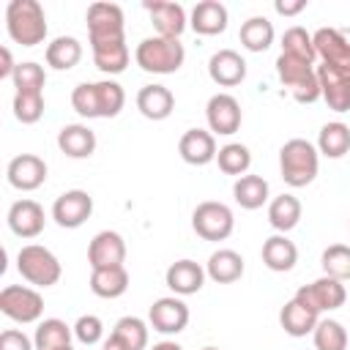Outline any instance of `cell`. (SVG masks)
Instances as JSON below:
<instances>
[{
  "mask_svg": "<svg viewBox=\"0 0 350 350\" xmlns=\"http://www.w3.org/2000/svg\"><path fill=\"white\" fill-rule=\"evenodd\" d=\"M126 104V93L115 79L79 82L71 90V107L82 118H115Z\"/></svg>",
  "mask_w": 350,
  "mask_h": 350,
  "instance_id": "1",
  "label": "cell"
},
{
  "mask_svg": "<svg viewBox=\"0 0 350 350\" xmlns=\"http://www.w3.org/2000/svg\"><path fill=\"white\" fill-rule=\"evenodd\" d=\"M5 30L19 46H38L46 38V14L38 0H11L5 5Z\"/></svg>",
  "mask_w": 350,
  "mask_h": 350,
  "instance_id": "2",
  "label": "cell"
},
{
  "mask_svg": "<svg viewBox=\"0 0 350 350\" xmlns=\"http://www.w3.org/2000/svg\"><path fill=\"white\" fill-rule=\"evenodd\" d=\"M317 170H320V153L317 148L309 142V139H287L279 150V172H282V180L293 189H301V186H309L314 178H317Z\"/></svg>",
  "mask_w": 350,
  "mask_h": 350,
  "instance_id": "3",
  "label": "cell"
},
{
  "mask_svg": "<svg viewBox=\"0 0 350 350\" xmlns=\"http://www.w3.org/2000/svg\"><path fill=\"white\" fill-rule=\"evenodd\" d=\"M134 60L148 74H175L186 60V49L178 38L150 36V38H142L137 44Z\"/></svg>",
  "mask_w": 350,
  "mask_h": 350,
  "instance_id": "4",
  "label": "cell"
},
{
  "mask_svg": "<svg viewBox=\"0 0 350 350\" xmlns=\"http://www.w3.org/2000/svg\"><path fill=\"white\" fill-rule=\"evenodd\" d=\"M276 74H279L282 85L287 88V93L298 104H314L320 98L317 68L312 63L298 60V57H290V55H279L276 57Z\"/></svg>",
  "mask_w": 350,
  "mask_h": 350,
  "instance_id": "5",
  "label": "cell"
},
{
  "mask_svg": "<svg viewBox=\"0 0 350 350\" xmlns=\"http://www.w3.org/2000/svg\"><path fill=\"white\" fill-rule=\"evenodd\" d=\"M16 271L33 287H52V284H57V279L63 273L60 260L41 243H27V246L19 249Z\"/></svg>",
  "mask_w": 350,
  "mask_h": 350,
  "instance_id": "6",
  "label": "cell"
},
{
  "mask_svg": "<svg viewBox=\"0 0 350 350\" xmlns=\"http://www.w3.org/2000/svg\"><path fill=\"white\" fill-rule=\"evenodd\" d=\"M0 312L14 323H38L44 314V298L36 287L27 284H8L0 290Z\"/></svg>",
  "mask_w": 350,
  "mask_h": 350,
  "instance_id": "7",
  "label": "cell"
},
{
  "mask_svg": "<svg viewBox=\"0 0 350 350\" xmlns=\"http://www.w3.org/2000/svg\"><path fill=\"white\" fill-rule=\"evenodd\" d=\"M191 227L202 241H227L235 230V216L224 202L205 200L194 208Z\"/></svg>",
  "mask_w": 350,
  "mask_h": 350,
  "instance_id": "8",
  "label": "cell"
},
{
  "mask_svg": "<svg viewBox=\"0 0 350 350\" xmlns=\"http://www.w3.org/2000/svg\"><path fill=\"white\" fill-rule=\"evenodd\" d=\"M293 298L301 301L306 309L323 314V312H334V309L345 306V301H347V290H345V282H339V279L323 273V276L314 279L312 284L298 287Z\"/></svg>",
  "mask_w": 350,
  "mask_h": 350,
  "instance_id": "9",
  "label": "cell"
},
{
  "mask_svg": "<svg viewBox=\"0 0 350 350\" xmlns=\"http://www.w3.org/2000/svg\"><path fill=\"white\" fill-rule=\"evenodd\" d=\"M85 19H88V41L90 44L126 38L123 8L118 3H90Z\"/></svg>",
  "mask_w": 350,
  "mask_h": 350,
  "instance_id": "10",
  "label": "cell"
},
{
  "mask_svg": "<svg viewBox=\"0 0 350 350\" xmlns=\"http://www.w3.org/2000/svg\"><path fill=\"white\" fill-rule=\"evenodd\" d=\"M93 213V197L82 189H68L52 202V219L63 230L82 227Z\"/></svg>",
  "mask_w": 350,
  "mask_h": 350,
  "instance_id": "11",
  "label": "cell"
},
{
  "mask_svg": "<svg viewBox=\"0 0 350 350\" xmlns=\"http://www.w3.org/2000/svg\"><path fill=\"white\" fill-rule=\"evenodd\" d=\"M205 118H208V129L211 134H221V137H230L241 129V120H243V112H241V104L235 96L230 93H213L205 104Z\"/></svg>",
  "mask_w": 350,
  "mask_h": 350,
  "instance_id": "12",
  "label": "cell"
},
{
  "mask_svg": "<svg viewBox=\"0 0 350 350\" xmlns=\"http://www.w3.org/2000/svg\"><path fill=\"white\" fill-rule=\"evenodd\" d=\"M148 323L159 334H180L189 325V306L180 301V295H164L150 304Z\"/></svg>",
  "mask_w": 350,
  "mask_h": 350,
  "instance_id": "13",
  "label": "cell"
},
{
  "mask_svg": "<svg viewBox=\"0 0 350 350\" xmlns=\"http://www.w3.org/2000/svg\"><path fill=\"white\" fill-rule=\"evenodd\" d=\"M8 183L19 191H36L46 180V161L36 153H19L5 167Z\"/></svg>",
  "mask_w": 350,
  "mask_h": 350,
  "instance_id": "14",
  "label": "cell"
},
{
  "mask_svg": "<svg viewBox=\"0 0 350 350\" xmlns=\"http://www.w3.org/2000/svg\"><path fill=\"white\" fill-rule=\"evenodd\" d=\"M317 82H320V98L334 112H350V74L331 68L325 63L317 66Z\"/></svg>",
  "mask_w": 350,
  "mask_h": 350,
  "instance_id": "15",
  "label": "cell"
},
{
  "mask_svg": "<svg viewBox=\"0 0 350 350\" xmlns=\"http://www.w3.org/2000/svg\"><path fill=\"white\" fill-rule=\"evenodd\" d=\"M312 41H314L317 57H320L325 66L350 74V41H347L339 30H334V27H320V30L312 33Z\"/></svg>",
  "mask_w": 350,
  "mask_h": 350,
  "instance_id": "16",
  "label": "cell"
},
{
  "mask_svg": "<svg viewBox=\"0 0 350 350\" xmlns=\"http://www.w3.org/2000/svg\"><path fill=\"white\" fill-rule=\"evenodd\" d=\"M126 260V241L120 232L115 230H101L93 235V241L88 243V262L90 271L93 268H112V265H123Z\"/></svg>",
  "mask_w": 350,
  "mask_h": 350,
  "instance_id": "17",
  "label": "cell"
},
{
  "mask_svg": "<svg viewBox=\"0 0 350 350\" xmlns=\"http://www.w3.org/2000/svg\"><path fill=\"white\" fill-rule=\"evenodd\" d=\"M46 213L36 200H16L8 208V227L16 238H36L44 232Z\"/></svg>",
  "mask_w": 350,
  "mask_h": 350,
  "instance_id": "18",
  "label": "cell"
},
{
  "mask_svg": "<svg viewBox=\"0 0 350 350\" xmlns=\"http://www.w3.org/2000/svg\"><path fill=\"white\" fill-rule=\"evenodd\" d=\"M178 153L186 164H194V167H205L211 161H216V137L205 129H189L183 131L180 142H178Z\"/></svg>",
  "mask_w": 350,
  "mask_h": 350,
  "instance_id": "19",
  "label": "cell"
},
{
  "mask_svg": "<svg viewBox=\"0 0 350 350\" xmlns=\"http://www.w3.org/2000/svg\"><path fill=\"white\" fill-rule=\"evenodd\" d=\"M145 11L150 14L156 33L164 38H180V33L189 27V19H186V11L180 3L156 0V3H145Z\"/></svg>",
  "mask_w": 350,
  "mask_h": 350,
  "instance_id": "20",
  "label": "cell"
},
{
  "mask_svg": "<svg viewBox=\"0 0 350 350\" xmlns=\"http://www.w3.org/2000/svg\"><path fill=\"white\" fill-rule=\"evenodd\" d=\"M208 74L221 88H235L246 79V60L235 49H219L208 60Z\"/></svg>",
  "mask_w": 350,
  "mask_h": 350,
  "instance_id": "21",
  "label": "cell"
},
{
  "mask_svg": "<svg viewBox=\"0 0 350 350\" xmlns=\"http://www.w3.org/2000/svg\"><path fill=\"white\" fill-rule=\"evenodd\" d=\"M205 276H208V273H205V268H202L200 262H194V260H175V262L167 268L164 282H167V287H170L175 295H194V293L202 290Z\"/></svg>",
  "mask_w": 350,
  "mask_h": 350,
  "instance_id": "22",
  "label": "cell"
},
{
  "mask_svg": "<svg viewBox=\"0 0 350 350\" xmlns=\"http://www.w3.org/2000/svg\"><path fill=\"white\" fill-rule=\"evenodd\" d=\"M227 22H230V14H227V5L219 3V0H202L191 8V16H189V25L194 33L200 36H219L227 30Z\"/></svg>",
  "mask_w": 350,
  "mask_h": 350,
  "instance_id": "23",
  "label": "cell"
},
{
  "mask_svg": "<svg viewBox=\"0 0 350 350\" xmlns=\"http://www.w3.org/2000/svg\"><path fill=\"white\" fill-rule=\"evenodd\" d=\"M137 109L148 120H164L175 109V96L167 85H145L137 93Z\"/></svg>",
  "mask_w": 350,
  "mask_h": 350,
  "instance_id": "24",
  "label": "cell"
},
{
  "mask_svg": "<svg viewBox=\"0 0 350 350\" xmlns=\"http://www.w3.org/2000/svg\"><path fill=\"white\" fill-rule=\"evenodd\" d=\"M57 148L68 159H88L96 153V134L82 123H68L57 131Z\"/></svg>",
  "mask_w": 350,
  "mask_h": 350,
  "instance_id": "25",
  "label": "cell"
},
{
  "mask_svg": "<svg viewBox=\"0 0 350 350\" xmlns=\"http://www.w3.org/2000/svg\"><path fill=\"white\" fill-rule=\"evenodd\" d=\"M260 254H262L265 268H271V271H276V273L293 271L295 262H298V246H295L284 232L271 235V238L262 243V252H260Z\"/></svg>",
  "mask_w": 350,
  "mask_h": 350,
  "instance_id": "26",
  "label": "cell"
},
{
  "mask_svg": "<svg viewBox=\"0 0 350 350\" xmlns=\"http://www.w3.org/2000/svg\"><path fill=\"white\" fill-rule=\"evenodd\" d=\"M205 273L216 284H232L243 276V257L235 249H216L205 262Z\"/></svg>",
  "mask_w": 350,
  "mask_h": 350,
  "instance_id": "27",
  "label": "cell"
},
{
  "mask_svg": "<svg viewBox=\"0 0 350 350\" xmlns=\"http://www.w3.org/2000/svg\"><path fill=\"white\" fill-rule=\"evenodd\" d=\"M90 52H93L96 68L104 71V74H120V71H126V66H129V46H126V38L90 44Z\"/></svg>",
  "mask_w": 350,
  "mask_h": 350,
  "instance_id": "28",
  "label": "cell"
},
{
  "mask_svg": "<svg viewBox=\"0 0 350 350\" xmlns=\"http://www.w3.org/2000/svg\"><path fill=\"white\" fill-rule=\"evenodd\" d=\"M90 290L98 298H120L129 290V271H126V265L93 268L90 271Z\"/></svg>",
  "mask_w": 350,
  "mask_h": 350,
  "instance_id": "29",
  "label": "cell"
},
{
  "mask_svg": "<svg viewBox=\"0 0 350 350\" xmlns=\"http://www.w3.org/2000/svg\"><path fill=\"white\" fill-rule=\"evenodd\" d=\"M268 191H271V189H268V180H265L262 175H252V172L235 178V183H232V197H235V202H238L241 208H246V211L262 208V205L268 202Z\"/></svg>",
  "mask_w": 350,
  "mask_h": 350,
  "instance_id": "30",
  "label": "cell"
},
{
  "mask_svg": "<svg viewBox=\"0 0 350 350\" xmlns=\"http://www.w3.org/2000/svg\"><path fill=\"white\" fill-rule=\"evenodd\" d=\"M279 323H282L284 334H290V336H306V334H312L314 325L320 323V314L312 312V309H306L301 301L290 298V301L282 306V312H279Z\"/></svg>",
  "mask_w": 350,
  "mask_h": 350,
  "instance_id": "31",
  "label": "cell"
},
{
  "mask_svg": "<svg viewBox=\"0 0 350 350\" xmlns=\"http://www.w3.org/2000/svg\"><path fill=\"white\" fill-rule=\"evenodd\" d=\"M46 66H52L55 71H68L82 60V44L74 36H57L46 44Z\"/></svg>",
  "mask_w": 350,
  "mask_h": 350,
  "instance_id": "32",
  "label": "cell"
},
{
  "mask_svg": "<svg viewBox=\"0 0 350 350\" xmlns=\"http://www.w3.org/2000/svg\"><path fill=\"white\" fill-rule=\"evenodd\" d=\"M350 150V126L342 120H331L317 134V153L325 159H342Z\"/></svg>",
  "mask_w": 350,
  "mask_h": 350,
  "instance_id": "33",
  "label": "cell"
},
{
  "mask_svg": "<svg viewBox=\"0 0 350 350\" xmlns=\"http://www.w3.org/2000/svg\"><path fill=\"white\" fill-rule=\"evenodd\" d=\"M268 221L279 232H290L301 221V202L295 194H279L268 202Z\"/></svg>",
  "mask_w": 350,
  "mask_h": 350,
  "instance_id": "34",
  "label": "cell"
},
{
  "mask_svg": "<svg viewBox=\"0 0 350 350\" xmlns=\"http://www.w3.org/2000/svg\"><path fill=\"white\" fill-rule=\"evenodd\" d=\"M71 336H74L71 325H66L57 317H46V320L38 323L33 345H36V350H63V347L71 345Z\"/></svg>",
  "mask_w": 350,
  "mask_h": 350,
  "instance_id": "35",
  "label": "cell"
},
{
  "mask_svg": "<svg viewBox=\"0 0 350 350\" xmlns=\"http://www.w3.org/2000/svg\"><path fill=\"white\" fill-rule=\"evenodd\" d=\"M273 36H276L273 25L265 16H249L241 25V33H238L243 49H249V52H265L273 44Z\"/></svg>",
  "mask_w": 350,
  "mask_h": 350,
  "instance_id": "36",
  "label": "cell"
},
{
  "mask_svg": "<svg viewBox=\"0 0 350 350\" xmlns=\"http://www.w3.org/2000/svg\"><path fill=\"white\" fill-rule=\"evenodd\" d=\"M216 164H219V170H221L224 175L241 178V175H246L249 167H252V153H249V148L241 145V142H227V145L219 148Z\"/></svg>",
  "mask_w": 350,
  "mask_h": 350,
  "instance_id": "37",
  "label": "cell"
},
{
  "mask_svg": "<svg viewBox=\"0 0 350 350\" xmlns=\"http://www.w3.org/2000/svg\"><path fill=\"white\" fill-rule=\"evenodd\" d=\"M282 55H290V57L306 60V63H312V66H314V60H317L314 41H312V36H309L301 25H295V27H287V30H284V36H282Z\"/></svg>",
  "mask_w": 350,
  "mask_h": 350,
  "instance_id": "38",
  "label": "cell"
},
{
  "mask_svg": "<svg viewBox=\"0 0 350 350\" xmlns=\"http://www.w3.org/2000/svg\"><path fill=\"white\" fill-rule=\"evenodd\" d=\"M112 336L118 342H123L129 350H145L148 347V325H145V320H139L134 314L120 317L112 328Z\"/></svg>",
  "mask_w": 350,
  "mask_h": 350,
  "instance_id": "39",
  "label": "cell"
},
{
  "mask_svg": "<svg viewBox=\"0 0 350 350\" xmlns=\"http://www.w3.org/2000/svg\"><path fill=\"white\" fill-rule=\"evenodd\" d=\"M314 339V350H347V331L339 320H320L312 331Z\"/></svg>",
  "mask_w": 350,
  "mask_h": 350,
  "instance_id": "40",
  "label": "cell"
},
{
  "mask_svg": "<svg viewBox=\"0 0 350 350\" xmlns=\"http://www.w3.org/2000/svg\"><path fill=\"white\" fill-rule=\"evenodd\" d=\"M320 265H323V273L325 276H334L339 282H347L350 279V246L347 243H331L323 252Z\"/></svg>",
  "mask_w": 350,
  "mask_h": 350,
  "instance_id": "41",
  "label": "cell"
},
{
  "mask_svg": "<svg viewBox=\"0 0 350 350\" xmlns=\"http://www.w3.org/2000/svg\"><path fill=\"white\" fill-rule=\"evenodd\" d=\"M11 82H14L16 93H41V90H44V85H46V71H44L38 63L25 60V63H19V66H16V71H14Z\"/></svg>",
  "mask_w": 350,
  "mask_h": 350,
  "instance_id": "42",
  "label": "cell"
},
{
  "mask_svg": "<svg viewBox=\"0 0 350 350\" xmlns=\"http://www.w3.org/2000/svg\"><path fill=\"white\" fill-rule=\"evenodd\" d=\"M44 115V93H14V118L19 123H38Z\"/></svg>",
  "mask_w": 350,
  "mask_h": 350,
  "instance_id": "43",
  "label": "cell"
},
{
  "mask_svg": "<svg viewBox=\"0 0 350 350\" xmlns=\"http://www.w3.org/2000/svg\"><path fill=\"white\" fill-rule=\"evenodd\" d=\"M71 328H74V336H77L82 345H98L101 336H104V323H101V317H96V314H82Z\"/></svg>",
  "mask_w": 350,
  "mask_h": 350,
  "instance_id": "44",
  "label": "cell"
},
{
  "mask_svg": "<svg viewBox=\"0 0 350 350\" xmlns=\"http://www.w3.org/2000/svg\"><path fill=\"white\" fill-rule=\"evenodd\" d=\"M0 350H36V345L25 331L8 328L0 334Z\"/></svg>",
  "mask_w": 350,
  "mask_h": 350,
  "instance_id": "45",
  "label": "cell"
},
{
  "mask_svg": "<svg viewBox=\"0 0 350 350\" xmlns=\"http://www.w3.org/2000/svg\"><path fill=\"white\" fill-rule=\"evenodd\" d=\"M273 8H276V14H282V16H295V14H301V11L306 8V0H276Z\"/></svg>",
  "mask_w": 350,
  "mask_h": 350,
  "instance_id": "46",
  "label": "cell"
},
{
  "mask_svg": "<svg viewBox=\"0 0 350 350\" xmlns=\"http://www.w3.org/2000/svg\"><path fill=\"white\" fill-rule=\"evenodd\" d=\"M16 66H19V63H14V57H11V49H8V46H3V49H0V79H5V77H14Z\"/></svg>",
  "mask_w": 350,
  "mask_h": 350,
  "instance_id": "47",
  "label": "cell"
},
{
  "mask_svg": "<svg viewBox=\"0 0 350 350\" xmlns=\"http://www.w3.org/2000/svg\"><path fill=\"white\" fill-rule=\"evenodd\" d=\"M101 350H129V347H126L123 342H118V339H115V336L109 334V339L104 342V347H101Z\"/></svg>",
  "mask_w": 350,
  "mask_h": 350,
  "instance_id": "48",
  "label": "cell"
},
{
  "mask_svg": "<svg viewBox=\"0 0 350 350\" xmlns=\"http://www.w3.org/2000/svg\"><path fill=\"white\" fill-rule=\"evenodd\" d=\"M150 350H183L178 342H159V345H153Z\"/></svg>",
  "mask_w": 350,
  "mask_h": 350,
  "instance_id": "49",
  "label": "cell"
},
{
  "mask_svg": "<svg viewBox=\"0 0 350 350\" xmlns=\"http://www.w3.org/2000/svg\"><path fill=\"white\" fill-rule=\"evenodd\" d=\"M202 350H219V347H202Z\"/></svg>",
  "mask_w": 350,
  "mask_h": 350,
  "instance_id": "50",
  "label": "cell"
},
{
  "mask_svg": "<svg viewBox=\"0 0 350 350\" xmlns=\"http://www.w3.org/2000/svg\"><path fill=\"white\" fill-rule=\"evenodd\" d=\"M63 350H74V347H71V345H68V347H63Z\"/></svg>",
  "mask_w": 350,
  "mask_h": 350,
  "instance_id": "51",
  "label": "cell"
}]
</instances>
